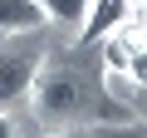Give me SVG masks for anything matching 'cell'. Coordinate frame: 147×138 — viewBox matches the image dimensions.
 <instances>
[{"instance_id":"1","label":"cell","mask_w":147,"mask_h":138,"mask_svg":"<svg viewBox=\"0 0 147 138\" xmlns=\"http://www.w3.org/2000/svg\"><path fill=\"white\" fill-rule=\"evenodd\" d=\"M34 118L59 128V123H123L127 104L113 99V89H103L98 74H88V64L79 59H44L34 89H30Z\"/></svg>"},{"instance_id":"2","label":"cell","mask_w":147,"mask_h":138,"mask_svg":"<svg viewBox=\"0 0 147 138\" xmlns=\"http://www.w3.org/2000/svg\"><path fill=\"white\" fill-rule=\"evenodd\" d=\"M44 40L39 35H5L0 40V109H15L30 99L34 89V74H39V64H44Z\"/></svg>"},{"instance_id":"3","label":"cell","mask_w":147,"mask_h":138,"mask_svg":"<svg viewBox=\"0 0 147 138\" xmlns=\"http://www.w3.org/2000/svg\"><path fill=\"white\" fill-rule=\"evenodd\" d=\"M123 25H132V0H93L88 15H84V25H79V44L84 49L88 44H103Z\"/></svg>"},{"instance_id":"4","label":"cell","mask_w":147,"mask_h":138,"mask_svg":"<svg viewBox=\"0 0 147 138\" xmlns=\"http://www.w3.org/2000/svg\"><path fill=\"white\" fill-rule=\"evenodd\" d=\"M49 25L39 0H0V40L5 35H39Z\"/></svg>"},{"instance_id":"5","label":"cell","mask_w":147,"mask_h":138,"mask_svg":"<svg viewBox=\"0 0 147 138\" xmlns=\"http://www.w3.org/2000/svg\"><path fill=\"white\" fill-rule=\"evenodd\" d=\"M39 5H44V15H49L54 25H74V30H79L93 0H39Z\"/></svg>"},{"instance_id":"6","label":"cell","mask_w":147,"mask_h":138,"mask_svg":"<svg viewBox=\"0 0 147 138\" xmlns=\"http://www.w3.org/2000/svg\"><path fill=\"white\" fill-rule=\"evenodd\" d=\"M123 79H127V84H137V89H147V35H137V40H132Z\"/></svg>"},{"instance_id":"7","label":"cell","mask_w":147,"mask_h":138,"mask_svg":"<svg viewBox=\"0 0 147 138\" xmlns=\"http://www.w3.org/2000/svg\"><path fill=\"white\" fill-rule=\"evenodd\" d=\"M98 138H147V123H98Z\"/></svg>"},{"instance_id":"8","label":"cell","mask_w":147,"mask_h":138,"mask_svg":"<svg viewBox=\"0 0 147 138\" xmlns=\"http://www.w3.org/2000/svg\"><path fill=\"white\" fill-rule=\"evenodd\" d=\"M0 138H20V123H15L5 109H0Z\"/></svg>"},{"instance_id":"9","label":"cell","mask_w":147,"mask_h":138,"mask_svg":"<svg viewBox=\"0 0 147 138\" xmlns=\"http://www.w3.org/2000/svg\"><path fill=\"white\" fill-rule=\"evenodd\" d=\"M49 138H64V133H49Z\"/></svg>"}]
</instances>
